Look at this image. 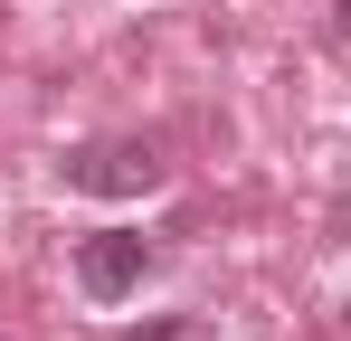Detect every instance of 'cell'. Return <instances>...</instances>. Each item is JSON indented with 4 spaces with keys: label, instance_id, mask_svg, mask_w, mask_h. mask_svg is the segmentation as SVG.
I'll list each match as a JSON object with an SVG mask.
<instances>
[{
    "label": "cell",
    "instance_id": "cell-4",
    "mask_svg": "<svg viewBox=\"0 0 351 341\" xmlns=\"http://www.w3.org/2000/svg\"><path fill=\"white\" fill-rule=\"evenodd\" d=\"M332 29H342V38H351V0H332Z\"/></svg>",
    "mask_w": 351,
    "mask_h": 341
},
{
    "label": "cell",
    "instance_id": "cell-2",
    "mask_svg": "<svg viewBox=\"0 0 351 341\" xmlns=\"http://www.w3.org/2000/svg\"><path fill=\"white\" fill-rule=\"evenodd\" d=\"M143 275H152V247H143L133 227H95V237L76 247V284H86L95 303H123Z\"/></svg>",
    "mask_w": 351,
    "mask_h": 341
},
{
    "label": "cell",
    "instance_id": "cell-1",
    "mask_svg": "<svg viewBox=\"0 0 351 341\" xmlns=\"http://www.w3.org/2000/svg\"><path fill=\"white\" fill-rule=\"evenodd\" d=\"M66 190H86V199H143V190H162V152L152 142H86V152H66Z\"/></svg>",
    "mask_w": 351,
    "mask_h": 341
},
{
    "label": "cell",
    "instance_id": "cell-3",
    "mask_svg": "<svg viewBox=\"0 0 351 341\" xmlns=\"http://www.w3.org/2000/svg\"><path fill=\"white\" fill-rule=\"evenodd\" d=\"M123 341H219V323H199V313H171V323H133Z\"/></svg>",
    "mask_w": 351,
    "mask_h": 341
}]
</instances>
